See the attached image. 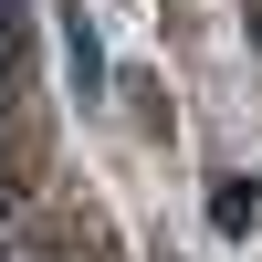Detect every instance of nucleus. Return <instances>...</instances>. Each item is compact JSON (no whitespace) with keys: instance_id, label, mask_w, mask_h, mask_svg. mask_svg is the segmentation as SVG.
I'll return each mask as SVG.
<instances>
[{"instance_id":"1","label":"nucleus","mask_w":262,"mask_h":262,"mask_svg":"<svg viewBox=\"0 0 262 262\" xmlns=\"http://www.w3.org/2000/svg\"><path fill=\"white\" fill-rule=\"evenodd\" d=\"M252 210H262V189H252V179H221V200H210V221H221V231H252Z\"/></svg>"}]
</instances>
